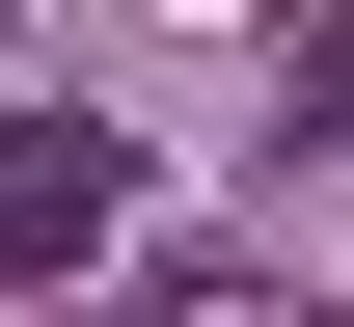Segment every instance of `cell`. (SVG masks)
<instances>
[{
	"label": "cell",
	"instance_id": "1",
	"mask_svg": "<svg viewBox=\"0 0 354 327\" xmlns=\"http://www.w3.org/2000/svg\"><path fill=\"white\" fill-rule=\"evenodd\" d=\"M109 218H136V137L109 109H28V137H0V273H82Z\"/></svg>",
	"mask_w": 354,
	"mask_h": 327
},
{
	"label": "cell",
	"instance_id": "2",
	"mask_svg": "<svg viewBox=\"0 0 354 327\" xmlns=\"http://www.w3.org/2000/svg\"><path fill=\"white\" fill-rule=\"evenodd\" d=\"M272 109H354V0H300V28H272Z\"/></svg>",
	"mask_w": 354,
	"mask_h": 327
}]
</instances>
